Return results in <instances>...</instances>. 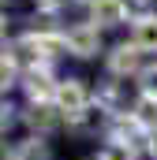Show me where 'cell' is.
<instances>
[{"label":"cell","mask_w":157,"mask_h":160,"mask_svg":"<svg viewBox=\"0 0 157 160\" xmlns=\"http://www.w3.org/2000/svg\"><path fill=\"white\" fill-rule=\"evenodd\" d=\"M52 104H56L68 119H75V116H82V112H90V89H86L78 78H64Z\"/></svg>","instance_id":"cell-2"},{"label":"cell","mask_w":157,"mask_h":160,"mask_svg":"<svg viewBox=\"0 0 157 160\" xmlns=\"http://www.w3.org/2000/svg\"><path fill=\"white\" fill-rule=\"evenodd\" d=\"M60 4H64V0H38V8H41V11H56Z\"/></svg>","instance_id":"cell-14"},{"label":"cell","mask_w":157,"mask_h":160,"mask_svg":"<svg viewBox=\"0 0 157 160\" xmlns=\"http://www.w3.org/2000/svg\"><path fill=\"white\" fill-rule=\"evenodd\" d=\"M146 149H150V157L157 160V130H150V142H146Z\"/></svg>","instance_id":"cell-15"},{"label":"cell","mask_w":157,"mask_h":160,"mask_svg":"<svg viewBox=\"0 0 157 160\" xmlns=\"http://www.w3.org/2000/svg\"><path fill=\"white\" fill-rule=\"evenodd\" d=\"M23 89H26V101H30V104H52L60 82L52 78V67H49V63H41V67L23 71Z\"/></svg>","instance_id":"cell-1"},{"label":"cell","mask_w":157,"mask_h":160,"mask_svg":"<svg viewBox=\"0 0 157 160\" xmlns=\"http://www.w3.org/2000/svg\"><path fill=\"white\" fill-rule=\"evenodd\" d=\"M60 108L56 104H30L26 112H23V119H26V127L34 130V138H45L49 130H56L60 127Z\"/></svg>","instance_id":"cell-6"},{"label":"cell","mask_w":157,"mask_h":160,"mask_svg":"<svg viewBox=\"0 0 157 160\" xmlns=\"http://www.w3.org/2000/svg\"><path fill=\"white\" fill-rule=\"evenodd\" d=\"M15 82H23V67L15 63L11 52H4V63H0V86H4V93H8Z\"/></svg>","instance_id":"cell-11"},{"label":"cell","mask_w":157,"mask_h":160,"mask_svg":"<svg viewBox=\"0 0 157 160\" xmlns=\"http://www.w3.org/2000/svg\"><path fill=\"white\" fill-rule=\"evenodd\" d=\"M30 38H34V45H38V52L45 56V63H49L52 56L68 52V30H34Z\"/></svg>","instance_id":"cell-9"},{"label":"cell","mask_w":157,"mask_h":160,"mask_svg":"<svg viewBox=\"0 0 157 160\" xmlns=\"http://www.w3.org/2000/svg\"><path fill=\"white\" fill-rule=\"evenodd\" d=\"M109 71L112 75H142V48H135L131 41H120L109 52Z\"/></svg>","instance_id":"cell-5"},{"label":"cell","mask_w":157,"mask_h":160,"mask_svg":"<svg viewBox=\"0 0 157 160\" xmlns=\"http://www.w3.org/2000/svg\"><path fill=\"white\" fill-rule=\"evenodd\" d=\"M4 160H52V149L45 138H23L4 153Z\"/></svg>","instance_id":"cell-8"},{"label":"cell","mask_w":157,"mask_h":160,"mask_svg":"<svg viewBox=\"0 0 157 160\" xmlns=\"http://www.w3.org/2000/svg\"><path fill=\"white\" fill-rule=\"evenodd\" d=\"M90 22L97 30L123 26V22H131V8H127V0H90Z\"/></svg>","instance_id":"cell-4"},{"label":"cell","mask_w":157,"mask_h":160,"mask_svg":"<svg viewBox=\"0 0 157 160\" xmlns=\"http://www.w3.org/2000/svg\"><path fill=\"white\" fill-rule=\"evenodd\" d=\"M68 52L78 56V60H90L101 52V30L94 22H75L68 26Z\"/></svg>","instance_id":"cell-3"},{"label":"cell","mask_w":157,"mask_h":160,"mask_svg":"<svg viewBox=\"0 0 157 160\" xmlns=\"http://www.w3.org/2000/svg\"><path fill=\"white\" fill-rule=\"evenodd\" d=\"M127 41L142 52H157V11L142 15V19H131V38Z\"/></svg>","instance_id":"cell-7"},{"label":"cell","mask_w":157,"mask_h":160,"mask_svg":"<svg viewBox=\"0 0 157 160\" xmlns=\"http://www.w3.org/2000/svg\"><path fill=\"white\" fill-rule=\"evenodd\" d=\"M90 160H109V157H105V153H97V157H90Z\"/></svg>","instance_id":"cell-16"},{"label":"cell","mask_w":157,"mask_h":160,"mask_svg":"<svg viewBox=\"0 0 157 160\" xmlns=\"http://www.w3.org/2000/svg\"><path fill=\"white\" fill-rule=\"evenodd\" d=\"M131 116L142 123L146 130H157V97H138L135 108H131Z\"/></svg>","instance_id":"cell-10"},{"label":"cell","mask_w":157,"mask_h":160,"mask_svg":"<svg viewBox=\"0 0 157 160\" xmlns=\"http://www.w3.org/2000/svg\"><path fill=\"white\" fill-rule=\"evenodd\" d=\"M101 153H105L109 160H135V149H127V145H116V142H109Z\"/></svg>","instance_id":"cell-13"},{"label":"cell","mask_w":157,"mask_h":160,"mask_svg":"<svg viewBox=\"0 0 157 160\" xmlns=\"http://www.w3.org/2000/svg\"><path fill=\"white\" fill-rule=\"evenodd\" d=\"M138 89H142V97H157V63H150L138 75Z\"/></svg>","instance_id":"cell-12"}]
</instances>
